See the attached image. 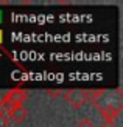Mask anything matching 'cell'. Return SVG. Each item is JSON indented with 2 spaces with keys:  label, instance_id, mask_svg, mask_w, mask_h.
Returning a JSON list of instances; mask_svg holds the SVG:
<instances>
[{
  "label": "cell",
  "instance_id": "277c9868",
  "mask_svg": "<svg viewBox=\"0 0 123 127\" xmlns=\"http://www.w3.org/2000/svg\"><path fill=\"white\" fill-rule=\"evenodd\" d=\"M3 115L8 118L9 121L16 123V124H20V123H23L25 119H27L28 112H27V109H25L23 105H12L3 113Z\"/></svg>",
  "mask_w": 123,
  "mask_h": 127
},
{
  "label": "cell",
  "instance_id": "7a4b0ae2",
  "mask_svg": "<svg viewBox=\"0 0 123 127\" xmlns=\"http://www.w3.org/2000/svg\"><path fill=\"white\" fill-rule=\"evenodd\" d=\"M64 98L73 109H81L89 101V95L84 90H69L64 93Z\"/></svg>",
  "mask_w": 123,
  "mask_h": 127
},
{
  "label": "cell",
  "instance_id": "8992f818",
  "mask_svg": "<svg viewBox=\"0 0 123 127\" xmlns=\"http://www.w3.org/2000/svg\"><path fill=\"white\" fill-rule=\"evenodd\" d=\"M0 127H9V119L0 112Z\"/></svg>",
  "mask_w": 123,
  "mask_h": 127
},
{
  "label": "cell",
  "instance_id": "6da1fadb",
  "mask_svg": "<svg viewBox=\"0 0 123 127\" xmlns=\"http://www.w3.org/2000/svg\"><path fill=\"white\" fill-rule=\"evenodd\" d=\"M89 101L101 112L105 121H115L123 110V96L122 90H95L87 92Z\"/></svg>",
  "mask_w": 123,
  "mask_h": 127
},
{
  "label": "cell",
  "instance_id": "52a82bcc",
  "mask_svg": "<svg viewBox=\"0 0 123 127\" xmlns=\"http://www.w3.org/2000/svg\"><path fill=\"white\" fill-rule=\"evenodd\" d=\"M100 127H117V124H115V121H105Z\"/></svg>",
  "mask_w": 123,
  "mask_h": 127
},
{
  "label": "cell",
  "instance_id": "3957f363",
  "mask_svg": "<svg viewBox=\"0 0 123 127\" xmlns=\"http://www.w3.org/2000/svg\"><path fill=\"white\" fill-rule=\"evenodd\" d=\"M27 98H28V93L25 90H22V88H12V90L5 93L2 101L3 102H8L9 105H23Z\"/></svg>",
  "mask_w": 123,
  "mask_h": 127
},
{
  "label": "cell",
  "instance_id": "ba28073f",
  "mask_svg": "<svg viewBox=\"0 0 123 127\" xmlns=\"http://www.w3.org/2000/svg\"><path fill=\"white\" fill-rule=\"evenodd\" d=\"M0 36H2V33H0ZM0 40H2V37H0Z\"/></svg>",
  "mask_w": 123,
  "mask_h": 127
},
{
  "label": "cell",
  "instance_id": "5b68a950",
  "mask_svg": "<svg viewBox=\"0 0 123 127\" xmlns=\"http://www.w3.org/2000/svg\"><path fill=\"white\" fill-rule=\"evenodd\" d=\"M80 127H95V124H94V121H92V119H89V118H84V119H81Z\"/></svg>",
  "mask_w": 123,
  "mask_h": 127
}]
</instances>
